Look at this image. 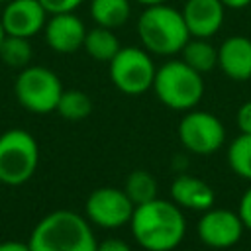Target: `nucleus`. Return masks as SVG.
Returning a JSON list of instances; mask_svg holds the SVG:
<instances>
[{"label":"nucleus","instance_id":"obj_4","mask_svg":"<svg viewBox=\"0 0 251 251\" xmlns=\"http://www.w3.org/2000/svg\"><path fill=\"white\" fill-rule=\"evenodd\" d=\"M153 92L163 106L188 112L196 108L204 96V78L182 59H171L157 69Z\"/></svg>","mask_w":251,"mask_h":251},{"label":"nucleus","instance_id":"obj_26","mask_svg":"<svg viewBox=\"0 0 251 251\" xmlns=\"http://www.w3.org/2000/svg\"><path fill=\"white\" fill-rule=\"evenodd\" d=\"M96 251H131V247L124 241V239H118V237H110V239H104L98 243Z\"/></svg>","mask_w":251,"mask_h":251},{"label":"nucleus","instance_id":"obj_18","mask_svg":"<svg viewBox=\"0 0 251 251\" xmlns=\"http://www.w3.org/2000/svg\"><path fill=\"white\" fill-rule=\"evenodd\" d=\"M180 59L200 75H206L218 67V47H214L208 39L190 37L180 51Z\"/></svg>","mask_w":251,"mask_h":251},{"label":"nucleus","instance_id":"obj_19","mask_svg":"<svg viewBox=\"0 0 251 251\" xmlns=\"http://www.w3.org/2000/svg\"><path fill=\"white\" fill-rule=\"evenodd\" d=\"M124 190H126L127 198L133 202V206H139V204L155 200L157 192H159V186H157V180H155V176L151 173H147V171H131L127 175V178H126Z\"/></svg>","mask_w":251,"mask_h":251},{"label":"nucleus","instance_id":"obj_16","mask_svg":"<svg viewBox=\"0 0 251 251\" xmlns=\"http://www.w3.org/2000/svg\"><path fill=\"white\" fill-rule=\"evenodd\" d=\"M131 16V0H90V18L96 25L118 29Z\"/></svg>","mask_w":251,"mask_h":251},{"label":"nucleus","instance_id":"obj_10","mask_svg":"<svg viewBox=\"0 0 251 251\" xmlns=\"http://www.w3.org/2000/svg\"><path fill=\"white\" fill-rule=\"evenodd\" d=\"M243 229L245 226L237 212L227 208H214V206L206 210L196 224V233L200 241L216 249H226L235 245L241 239Z\"/></svg>","mask_w":251,"mask_h":251},{"label":"nucleus","instance_id":"obj_21","mask_svg":"<svg viewBox=\"0 0 251 251\" xmlns=\"http://www.w3.org/2000/svg\"><path fill=\"white\" fill-rule=\"evenodd\" d=\"M55 112H59L65 120H71V122L84 120L92 112V100L82 90H75V88L63 90V94H61V98L57 102Z\"/></svg>","mask_w":251,"mask_h":251},{"label":"nucleus","instance_id":"obj_13","mask_svg":"<svg viewBox=\"0 0 251 251\" xmlns=\"http://www.w3.org/2000/svg\"><path fill=\"white\" fill-rule=\"evenodd\" d=\"M180 14L190 37H214L226 20V6L222 0H184Z\"/></svg>","mask_w":251,"mask_h":251},{"label":"nucleus","instance_id":"obj_20","mask_svg":"<svg viewBox=\"0 0 251 251\" xmlns=\"http://www.w3.org/2000/svg\"><path fill=\"white\" fill-rule=\"evenodd\" d=\"M33 57V49L27 37H18V35H4L0 41V61L8 67L14 69H24L29 65Z\"/></svg>","mask_w":251,"mask_h":251},{"label":"nucleus","instance_id":"obj_25","mask_svg":"<svg viewBox=\"0 0 251 251\" xmlns=\"http://www.w3.org/2000/svg\"><path fill=\"white\" fill-rule=\"evenodd\" d=\"M237 214L243 222V226L247 229H251V188H247L239 200V208H237Z\"/></svg>","mask_w":251,"mask_h":251},{"label":"nucleus","instance_id":"obj_11","mask_svg":"<svg viewBox=\"0 0 251 251\" xmlns=\"http://www.w3.org/2000/svg\"><path fill=\"white\" fill-rule=\"evenodd\" d=\"M47 16L39 0H8L0 14V22L8 35L29 39L43 31Z\"/></svg>","mask_w":251,"mask_h":251},{"label":"nucleus","instance_id":"obj_6","mask_svg":"<svg viewBox=\"0 0 251 251\" xmlns=\"http://www.w3.org/2000/svg\"><path fill=\"white\" fill-rule=\"evenodd\" d=\"M14 94L25 110L33 114H49L57 108L63 94V84L51 69L27 65L20 71L14 82Z\"/></svg>","mask_w":251,"mask_h":251},{"label":"nucleus","instance_id":"obj_2","mask_svg":"<svg viewBox=\"0 0 251 251\" xmlns=\"http://www.w3.org/2000/svg\"><path fill=\"white\" fill-rule=\"evenodd\" d=\"M27 245L31 251H96L98 241L88 220L71 210H55L37 222Z\"/></svg>","mask_w":251,"mask_h":251},{"label":"nucleus","instance_id":"obj_12","mask_svg":"<svg viewBox=\"0 0 251 251\" xmlns=\"http://www.w3.org/2000/svg\"><path fill=\"white\" fill-rule=\"evenodd\" d=\"M43 35H45L47 45L55 53L69 55L82 47L84 35H86V25L75 12L51 14V18H47V22H45Z\"/></svg>","mask_w":251,"mask_h":251},{"label":"nucleus","instance_id":"obj_14","mask_svg":"<svg viewBox=\"0 0 251 251\" xmlns=\"http://www.w3.org/2000/svg\"><path fill=\"white\" fill-rule=\"evenodd\" d=\"M220 71L237 82L251 78V39L247 35H229L218 47Z\"/></svg>","mask_w":251,"mask_h":251},{"label":"nucleus","instance_id":"obj_27","mask_svg":"<svg viewBox=\"0 0 251 251\" xmlns=\"http://www.w3.org/2000/svg\"><path fill=\"white\" fill-rule=\"evenodd\" d=\"M0 251H31V249L24 241H4L0 243Z\"/></svg>","mask_w":251,"mask_h":251},{"label":"nucleus","instance_id":"obj_15","mask_svg":"<svg viewBox=\"0 0 251 251\" xmlns=\"http://www.w3.org/2000/svg\"><path fill=\"white\" fill-rule=\"evenodd\" d=\"M171 198L176 206L206 212L214 206L216 194L208 182L192 175H178L171 184Z\"/></svg>","mask_w":251,"mask_h":251},{"label":"nucleus","instance_id":"obj_23","mask_svg":"<svg viewBox=\"0 0 251 251\" xmlns=\"http://www.w3.org/2000/svg\"><path fill=\"white\" fill-rule=\"evenodd\" d=\"M39 2L45 8V12L51 16V14H63V12H76V8L84 0H39Z\"/></svg>","mask_w":251,"mask_h":251},{"label":"nucleus","instance_id":"obj_24","mask_svg":"<svg viewBox=\"0 0 251 251\" xmlns=\"http://www.w3.org/2000/svg\"><path fill=\"white\" fill-rule=\"evenodd\" d=\"M235 122H237V127L241 133H251V100H247L239 106Z\"/></svg>","mask_w":251,"mask_h":251},{"label":"nucleus","instance_id":"obj_1","mask_svg":"<svg viewBox=\"0 0 251 251\" xmlns=\"http://www.w3.org/2000/svg\"><path fill=\"white\" fill-rule=\"evenodd\" d=\"M129 227L133 239L145 251H173L186 233L180 206L161 198L135 206Z\"/></svg>","mask_w":251,"mask_h":251},{"label":"nucleus","instance_id":"obj_31","mask_svg":"<svg viewBox=\"0 0 251 251\" xmlns=\"http://www.w3.org/2000/svg\"><path fill=\"white\" fill-rule=\"evenodd\" d=\"M0 2H2V4H6V2H8V0H0Z\"/></svg>","mask_w":251,"mask_h":251},{"label":"nucleus","instance_id":"obj_28","mask_svg":"<svg viewBox=\"0 0 251 251\" xmlns=\"http://www.w3.org/2000/svg\"><path fill=\"white\" fill-rule=\"evenodd\" d=\"M226 10H243L251 4V0H222Z\"/></svg>","mask_w":251,"mask_h":251},{"label":"nucleus","instance_id":"obj_8","mask_svg":"<svg viewBox=\"0 0 251 251\" xmlns=\"http://www.w3.org/2000/svg\"><path fill=\"white\" fill-rule=\"evenodd\" d=\"M178 139L184 149L194 155L216 153L226 141V127L210 112L188 110L178 124Z\"/></svg>","mask_w":251,"mask_h":251},{"label":"nucleus","instance_id":"obj_29","mask_svg":"<svg viewBox=\"0 0 251 251\" xmlns=\"http://www.w3.org/2000/svg\"><path fill=\"white\" fill-rule=\"evenodd\" d=\"M133 2L141 4L143 8H147V6H157V4H165L167 0H133Z\"/></svg>","mask_w":251,"mask_h":251},{"label":"nucleus","instance_id":"obj_9","mask_svg":"<svg viewBox=\"0 0 251 251\" xmlns=\"http://www.w3.org/2000/svg\"><path fill=\"white\" fill-rule=\"evenodd\" d=\"M133 202L127 198L124 188H114V186H102L90 192L86 198L84 210L88 222L94 226L106 227V229H116L126 224H129L131 214H133Z\"/></svg>","mask_w":251,"mask_h":251},{"label":"nucleus","instance_id":"obj_32","mask_svg":"<svg viewBox=\"0 0 251 251\" xmlns=\"http://www.w3.org/2000/svg\"><path fill=\"white\" fill-rule=\"evenodd\" d=\"M2 184H4V182H2V180H0V186H2Z\"/></svg>","mask_w":251,"mask_h":251},{"label":"nucleus","instance_id":"obj_22","mask_svg":"<svg viewBox=\"0 0 251 251\" xmlns=\"http://www.w3.org/2000/svg\"><path fill=\"white\" fill-rule=\"evenodd\" d=\"M227 163L237 176L251 180V133H241L229 143Z\"/></svg>","mask_w":251,"mask_h":251},{"label":"nucleus","instance_id":"obj_7","mask_svg":"<svg viewBox=\"0 0 251 251\" xmlns=\"http://www.w3.org/2000/svg\"><path fill=\"white\" fill-rule=\"evenodd\" d=\"M110 65V80L114 86L129 96H137L153 88L157 67L153 57L143 47H120Z\"/></svg>","mask_w":251,"mask_h":251},{"label":"nucleus","instance_id":"obj_5","mask_svg":"<svg viewBox=\"0 0 251 251\" xmlns=\"http://www.w3.org/2000/svg\"><path fill=\"white\" fill-rule=\"evenodd\" d=\"M39 163L35 137L25 129H8L0 135V180L10 186L29 180Z\"/></svg>","mask_w":251,"mask_h":251},{"label":"nucleus","instance_id":"obj_3","mask_svg":"<svg viewBox=\"0 0 251 251\" xmlns=\"http://www.w3.org/2000/svg\"><path fill=\"white\" fill-rule=\"evenodd\" d=\"M137 37L141 47L151 55L171 57L182 51L190 39L180 10L165 4L147 6L137 18Z\"/></svg>","mask_w":251,"mask_h":251},{"label":"nucleus","instance_id":"obj_30","mask_svg":"<svg viewBox=\"0 0 251 251\" xmlns=\"http://www.w3.org/2000/svg\"><path fill=\"white\" fill-rule=\"evenodd\" d=\"M4 35H6V31H4V27H2V22H0V41L4 39Z\"/></svg>","mask_w":251,"mask_h":251},{"label":"nucleus","instance_id":"obj_17","mask_svg":"<svg viewBox=\"0 0 251 251\" xmlns=\"http://www.w3.org/2000/svg\"><path fill=\"white\" fill-rule=\"evenodd\" d=\"M120 41L118 35L114 33V29L110 27H102V25H94L92 29H86L84 35V43L82 49L88 53V57H92L94 61L100 63H110L114 59V55L120 51Z\"/></svg>","mask_w":251,"mask_h":251}]
</instances>
